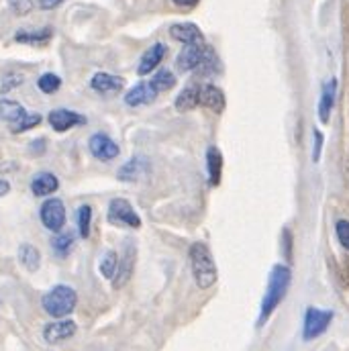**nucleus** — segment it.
<instances>
[{
    "mask_svg": "<svg viewBox=\"0 0 349 351\" xmlns=\"http://www.w3.org/2000/svg\"><path fill=\"white\" fill-rule=\"evenodd\" d=\"M170 35L174 37L176 41L184 43V45H198L204 43L202 31L194 25V23H178L170 27Z\"/></svg>",
    "mask_w": 349,
    "mask_h": 351,
    "instance_id": "obj_14",
    "label": "nucleus"
},
{
    "mask_svg": "<svg viewBox=\"0 0 349 351\" xmlns=\"http://www.w3.org/2000/svg\"><path fill=\"white\" fill-rule=\"evenodd\" d=\"M156 96H158V92L152 88L149 82H139L125 94V102L129 106H143V104H152L156 100Z\"/></svg>",
    "mask_w": 349,
    "mask_h": 351,
    "instance_id": "obj_16",
    "label": "nucleus"
},
{
    "mask_svg": "<svg viewBox=\"0 0 349 351\" xmlns=\"http://www.w3.org/2000/svg\"><path fill=\"white\" fill-rule=\"evenodd\" d=\"M45 313L53 319H66L74 313L76 304H78V294L74 288L66 286V284H60V286H53L41 300Z\"/></svg>",
    "mask_w": 349,
    "mask_h": 351,
    "instance_id": "obj_3",
    "label": "nucleus"
},
{
    "mask_svg": "<svg viewBox=\"0 0 349 351\" xmlns=\"http://www.w3.org/2000/svg\"><path fill=\"white\" fill-rule=\"evenodd\" d=\"M47 121H49L51 129L58 131V133H66L72 127L86 125V117L80 114V112H76V110H70V108H53L47 114Z\"/></svg>",
    "mask_w": 349,
    "mask_h": 351,
    "instance_id": "obj_7",
    "label": "nucleus"
},
{
    "mask_svg": "<svg viewBox=\"0 0 349 351\" xmlns=\"http://www.w3.org/2000/svg\"><path fill=\"white\" fill-rule=\"evenodd\" d=\"M188 260H190V269H192L194 282L200 290H206L217 282V276H219L217 263H215V258H213L206 243H202V241L192 243L188 250Z\"/></svg>",
    "mask_w": 349,
    "mask_h": 351,
    "instance_id": "obj_2",
    "label": "nucleus"
},
{
    "mask_svg": "<svg viewBox=\"0 0 349 351\" xmlns=\"http://www.w3.org/2000/svg\"><path fill=\"white\" fill-rule=\"evenodd\" d=\"M198 94H200V86L198 84H190L186 86L178 96H176V110L178 112H188L192 108L198 106Z\"/></svg>",
    "mask_w": 349,
    "mask_h": 351,
    "instance_id": "obj_20",
    "label": "nucleus"
},
{
    "mask_svg": "<svg viewBox=\"0 0 349 351\" xmlns=\"http://www.w3.org/2000/svg\"><path fill=\"white\" fill-rule=\"evenodd\" d=\"M19 260L21 263L29 269V271H37L39 265H41V254L35 245H29V243H23L19 247Z\"/></svg>",
    "mask_w": 349,
    "mask_h": 351,
    "instance_id": "obj_24",
    "label": "nucleus"
},
{
    "mask_svg": "<svg viewBox=\"0 0 349 351\" xmlns=\"http://www.w3.org/2000/svg\"><path fill=\"white\" fill-rule=\"evenodd\" d=\"M10 6L16 14H27L33 8L31 0H10Z\"/></svg>",
    "mask_w": 349,
    "mask_h": 351,
    "instance_id": "obj_32",
    "label": "nucleus"
},
{
    "mask_svg": "<svg viewBox=\"0 0 349 351\" xmlns=\"http://www.w3.org/2000/svg\"><path fill=\"white\" fill-rule=\"evenodd\" d=\"M335 233H337V239L339 243L349 252V221H337L335 225Z\"/></svg>",
    "mask_w": 349,
    "mask_h": 351,
    "instance_id": "obj_31",
    "label": "nucleus"
},
{
    "mask_svg": "<svg viewBox=\"0 0 349 351\" xmlns=\"http://www.w3.org/2000/svg\"><path fill=\"white\" fill-rule=\"evenodd\" d=\"M143 172H145V160L137 156V158H133L131 162H127L125 166L119 168L117 178L121 182H135V180H139L143 176Z\"/></svg>",
    "mask_w": 349,
    "mask_h": 351,
    "instance_id": "obj_22",
    "label": "nucleus"
},
{
    "mask_svg": "<svg viewBox=\"0 0 349 351\" xmlns=\"http://www.w3.org/2000/svg\"><path fill=\"white\" fill-rule=\"evenodd\" d=\"M117 267H119V256H117V252H112V250L104 252V256L100 260V274H102V278L112 280L115 274H117Z\"/></svg>",
    "mask_w": 349,
    "mask_h": 351,
    "instance_id": "obj_26",
    "label": "nucleus"
},
{
    "mask_svg": "<svg viewBox=\"0 0 349 351\" xmlns=\"http://www.w3.org/2000/svg\"><path fill=\"white\" fill-rule=\"evenodd\" d=\"M6 80H8V82H4V84H2V92H8L10 88L23 84V76H19V74H12V76H8Z\"/></svg>",
    "mask_w": 349,
    "mask_h": 351,
    "instance_id": "obj_34",
    "label": "nucleus"
},
{
    "mask_svg": "<svg viewBox=\"0 0 349 351\" xmlns=\"http://www.w3.org/2000/svg\"><path fill=\"white\" fill-rule=\"evenodd\" d=\"M27 114L25 106L16 100H10V98H2L0 100V119L8 123V127H12L14 123H19L23 117Z\"/></svg>",
    "mask_w": 349,
    "mask_h": 351,
    "instance_id": "obj_19",
    "label": "nucleus"
},
{
    "mask_svg": "<svg viewBox=\"0 0 349 351\" xmlns=\"http://www.w3.org/2000/svg\"><path fill=\"white\" fill-rule=\"evenodd\" d=\"M76 219H78V233L82 239L90 237V225H92V208L88 204H82L76 213Z\"/></svg>",
    "mask_w": 349,
    "mask_h": 351,
    "instance_id": "obj_29",
    "label": "nucleus"
},
{
    "mask_svg": "<svg viewBox=\"0 0 349 351\" xmlns=\"http://www.w3.org/2000/svg\"><path fill=\"white\" fill-rule=\"evenodd\" d=\"M321 149H323V133L321 131H315V152H313V160L315 162H319Z\"/></svg>",
    "mask_w": 349,
    "mask_h": 351,
    "instance_id": "obj_33",
    "label": "nucleus"
},
{
    "mask_svg": "<svg viewBox=\"0 0 349 351\" xmlns=\"http://www.w3.org/2000/svg\"><path fill=\"white\" fill-rule=\"evenodd\" d=\"M88 149H90V154H92L96 160H100V162L117 160L119 154H121L119 145H117L108 135H104V133H94V135L88 139Z\"/></svg>",
    "mask_w": 349,
    "mask_h": 351,
    "instance_id": "obj_8",
    "label": "nucleus"
},
{
    "mask_svg": "<svg viewBox=\"0 0 349 351\" xmlns=\"http://www.w3.org/2000/svg\"><path fill=\"white\" fill-rule=\"evenodd\" d=\"M135 260H137V250H135L133 241H129V243L125 245V254H123V258L119 260L117 274H115V278H112L115 288H123V286L131 280L133 267H135Z\"/></svg>",
    "mask_w": 349,
    "mask_h": 351,
    "instance_id": "obj_11",
    "label": "nucleus"
},
{
    "mask_svg": "<svg viewBox=\"0 0 349 351\" xmlns=\"http://www.w3.org/2000/svg\"><path fill=\"white\" fill-rule=\"evenodd\" d=\"M64 0H41L39 4H41V8H45V10H51V8H56V6H60Z\"/></svg>",
    "mask_w": 349,
    "mask_h": 351,
    "instance_id": "obj_35",
    "label": "nucleus"
},
{
    "mask_svg": "<svg viewBox=\"0 0 349 351\" xmlns=\"http://www.w3.org/2000/svg\"><path fill=\"white\" fill-rule=\"evenodd\" d=\"M90 86H92V90H96L98 94H119L123 90V78L115 76V74L98 72V74L92 76Z\"/></svg>",
    "mask_w": 349,
    "mask_h": 351,
    "instance_id": "obj_15",
    "label": "nucleus"
},
{
    "mask_svg": "<svg viewBox=\"0 0 349 351\" xmlns=\"http://www.w3.org/2000/svg\"><path fill=\"white\" fill-rule=\"evenodd\" d=\"M106 219H108L110 225H117V227H131V229L141 227V219H139L137 210L125 198H112L110 200Z\"/></svg>",
    "mask_w": 349,
    "mask_h": 351,
    "instance_id": "obj_4",
    "label": "nucleus"
},
{
    "mask_svg": "<svg viewBox=\"0 0 349 351\" xmlns=\"http://www.w3.org/2000/svg\"><path fill=\"white\" fill-rule=\"evenodd\" d=\"M335 90H337V82L335 80H329L323 86L321 102H319V119L323 123H329V117H331V110H333V104H335Z\"/></svg>",
    "mask_w": 349,
    "mask_h": 351,
    "instance_id": "obj_21",
    "label": "nucleus"
},
{
    "mask_svg": "<svg viewBox=\"0 0 349 351\" xmlns=\"http://www.w3.org/2000/svg\"><path fill=\"white\" fill-rule=\"evenodd\" d=\"M149 84L152 88L160 94V92H168V90H172L176 86V76L170 72V70H166V68H162L160 72H156V76L149 80Z\"/></svg>",
    "mask_w": 349,
    "mask_h": 351,
    "instance_id": "obj_25",
    "label": "nucleus"
},
{
    "mask_svg": "<svg viewBox=\"0 0 349 351\" xmlns=\"http://www.w3.org/2000/svg\"><path fill=\"white\" fill-rule=\"evenodd\" d=\"M72 245H74V235L72 233H60V235H56L51 239V247L60 258H66L70 254Z\"/></svg>",
    "mask_w": 349,
    "mask_h": 351,
    "instance_id": "obj_28",
    "label": "nucleus"
},
{
    "mask_svg": "<svg viewBox=\"0 0 349 351\" xmlns=\"http://www.w3.org/2000/svg\"><path fill=\"white\" fill-rule=\"evenodd\" d=\"M208 47L204 43H198V45H184V49L180 51L178 56V68L182 72H192V70H198L200 64L204 62V58L208 56Z\"/></svg>",
    "mask_w": 349,
    "mask_h": 351,
    "instance_id": "obj_9",
    "label": "nucleus"
},
{
    "mask_svg": "<svg viewBox=\"0 0 349 351\" xmlns=\"http://www.w3.org/2000/svg\"><path fill=\"white\" fill-rule=\"evenodd\" d=\"M198 104L221 114L227 106V98H225V92L215 84H204L200 86V94H198Z\"/></svg>",
    "mask_w": 349,
    "mask_h": 351,
    "instance_id": "obj_12",
    "label": "nucleus"
},
{
    "mask_svg": "<svg viewBox=\"0 0 349 351\" xmlns=\"http://www.w3.org/2000/svg\"><path fill=\"white\" fill-rule=\"evenodd\" d=\"M39 217L45 229L60 233L66 225V206L60 198H47L39 210Z\"/></svg>",
    "mask_w": 349,
    "mask_h": 351,
    "instance_id": "obj_6",
    "label": "nucleus"
},
{
    "mask_svg": "<svg viewBox=\"0 0 349 351\" xmlns=\"http://www.w3.org/2000/svg\"><path fill=\"white\" fill-rule=\"evenodd\" d=\"M58 188H60V180L51 172H39L31 180V192L35 196H49L58 192Z\"/></svg>",
    "mask_w": 349,
    "mask_h": 351,
    "instance_id": "obj_17",
    "label": "nucleus"
},
{
    "mask_svg": "<svg viewBox=\"0 0 349 351\" xmlns=\"http://www.w3.org/2000/svg\"><path fill=\"white\" fill-rule=\"evenodd\" d=\"M290 280H292L290 267H286V265H282V263L274 265V269L269 271V280H267L265 294H263L258 327H263V325H265V321L274 315V311L278 308V304L284 300V296H286V292H288V288H290Z\"/></svg>",
    "mask_w": 349,
    "mask_h": 351,
    "instance_id": "obj_1",
    "label": "nucleus"
},
{
    "mask_svg": "<svg viewBox=\"0 0 349 351\" xmlns=\"http://www.w3.org/2000/svg\"><path fill=\"white\" fill-rule=\"evenodd\" d=\"M53 31L47 27V29H39V31H19L14 35V41L16 43H27V45H45L49 39H51Z\"/></svg>",
    "mask_w": 349,
    "mask_h": 351,
    "instance_id": "obj_23",
    "label": "nucleus"
},
{
    "mask_svg": "<svg viewBox=\"0 0 349 351\" xmlns=\"http://www.w3.org/2000/svg\"><path fill=\"white\" fill-rule=\"evenodd\" d=\"M223 166H225V162H223L221 149L210 145L206 149V172H208V180H210L213 186H219L221 176H223Z\"/></svg>",
    "mask_w": 349,
    "mask_h": 351,
    "instance_id": "obj_18",
    "label": "nucleus"
},
{
    "mask_svg": "<svg viewBox=\"0 0 349 351\" xmlns=\"http://www.w3.org/2000/svg\"><path fill=\"white\" fill-rule=\"evenodd\" d=\"M176 6H182V8H192V6H196L200 0H172Z\"/></svg>",
    "mask_w": 349,
    "mask_h": 351,
    "instance_id": "obj_36",
    "label": "nucleus"
},
{
    "mask_svg": "<svg viewBox=\"0 0 349 351\" xmlns=\"http://www.w3.org/2000/svg\"><path fill=\"white\" fill-rule=\"evenodd\" d=\"M37 86L43 94H53L62 88V78L56 76V74H43L39 80H37Z\"/></svg>",
    "mask_w": 349,
    "mask_h": 351,
    "instance_id": "obj_30",
    "label": "nucleus"
},
{
    "mask_svg": "<svg viewBox=\"0 0 349 351\" xmlns=\"http://www.w3.org/2000/svg\"><path fill=\"white\" fill-rule=\"evenodd\" d=\"M41 121H43V117H41L39 112H27L19 123H14V125L10 127V133H14V135L25 133V131H29V129H35Z\"/></svg>",
    "mask_w": 349,
    "mask_h": 351,
    "instance_id": "obj_27",
    "label": "nucleus"
},
{
    "mask_svg": "<svg viewBox=\"0 0 349 351\" xmlns=\"http://www.w3.org/2000/svg\"><path fill=\"white\" fill-rule=\"evenodd\" d=\"M333 321V313L331 311H321V308H306L304 315V329H302V337L304 341H313L319 335H323L327 331V327Z\"/></svg>",
    "mask_w": 349,
    "mask_h": 351,
    "instance_id": "obj_5",
    "label": "nucleus"
},
{
    "mask_svg": "<svg viewBox=\"0 0 349 351\" xmlns=\"http://www.w3.org/2000/svg\"><path fill=\"white\" fill-rule=\"evenodd\" d=\"M76 331H78V325H76L74 321H70V319H60V321H53V323L45 325V329H43V339H45L47 343L53 346V343H62V341L74 337Z\"/></svg>",
    "mask_w": 349,
    "mask_h": 351,
    "instance_id": "obj_10",
    "label": "nucleus"
},
{
    "mask_svg": "<svg viewBox=\"0 0 349 351\" xmlns=\"http://www.w3.org/2000/svg\"><path fill=\"white\" fill-rule=\"evenodd\" d=\"M166 45L164 43H156V45H152L145 53H143V58H141V62H139V68H137V74L139 76H147V74H152L154 70H158V66L164 62V58H166Z\"/></svg>",
    "mask_w": 349,
    "mask_h": 351,
    "instance_id": "obj_13",
    "label": "nucleus"
},
{
    "mask_svg": "<svg viewBox=\"0 0 349 351\" xmlns=\"http://www.w3.org/2000/svg\"><path fill=\"white\" fill-rule=\"evenodd\" d=\"M10 192V182L8 180H0V198L6 196Z\"/></svg>",
    "mask_w": 349,
    "mask_h": 351,
    "instance_id": "obj_37",
    "label": "nucleus"
}]
</instances>
